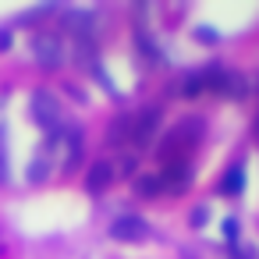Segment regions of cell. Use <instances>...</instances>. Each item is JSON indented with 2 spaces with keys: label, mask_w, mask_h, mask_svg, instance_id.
Wrapping results in <instances>:
<instances>
[{
  "label": "cell",
  "mask_w": 259,
  "mask_h": 259,
  "mask_svg": "<svg viewBox=\"0 0 259 259\" xmlns=\"http://www.w3.org/2000/svg\"><path fill=\"white\" fill-rule=\"evenodd\" d=\"M199 139H202V117H185V121H178L174 132L163 139L160 156H163L167 163H174V156H178V153H188Z\"/></svg>",
  "instance_id": "cell-1"
},
{
  "label": "cell",
  "mask_w": 259,
  "mask_h": 259,
  "mask_svg": "<svg viewBox=\"0 0 259 259\" xmlns=\"http://www.w3.org/2000/svg\"><path fill=\"white\" fill-rule=\"evenodd\" d=\"M32 117H36V124L47 132V135H57L61 132V103H57V96L50 93V89H36L32 93Z\"/></svg>",
  "instance_id": "cell-2"
},
{
  "label": "cell",
  "mask_w": 259,
  "mask_h": 259,
  "mask_svg": "<svg viewBox=\"0 0 259 259\" xmlns=\"http://www.w3.org/2000/svg\"><path fill=\"white\" fill-rule=\"evenodd\" d=\"M32 57L39 61V68L54 71L64 64V43L54 36V32H36L32 36Z\"/></svg>",
  "instance_id": "cell-3"
},
{
  "label": "cell",
  "mask_w": 259,
  "mask_h": 259,
  "mask_svg": "<svg viewBox=\"0 0 259 259\" xmlns=\"http://www.w3.org/2000/svg\"><path fill=\"white\" fill-rule=\"evenodd\" d=\"M110 238H117V241H146V238H153V227L142 220V217H117L114 224H110Z\"/></svg>",
  "instance_id": "cell-4"
},
{
  "label": "cell",
  "mask_w": 259,
  "mask_h": 259,
  "mask_svg": "<svg viewBox=\"0 0 259 259\" xmlns=\"http://www.w3.org/2000/svg\"><path fill=\"white\" fill-rule=\"evenodd\" d=\"M156 128H160V107H142L139 117L132 121V139H135V146H153Z\"/></svg>",
  "instance_id": "cell-5"
},
{
  "label": "cell",
  "mask_w": 259,
  "mask_h": 259,
  "mask_svg": "<svg viewBox=\"0 0 259 259\" xmlns=\"http://www.w3.org/2000/svg\"><path fill=\"white\" fill-rule=\"evenodd\" d=\"M163 192H185L192 185V167L188 163H167V170L160 174Z\"/></svg>",
  "instance_id": "cell-6"
},
{
  "label": "cell",
  "mask_w": 259,
  "mask_h": 259,
  "mask_svg": "<svg viewBox=\"0 0 259 259\" xmlns=\"http://www.w3.org/2000/svg\"><path fill=\"white\" fill-rule=\"evenodd\" d=\"M64 25L78 36V39H93V29H96V15L93 11H68L64 15Z\"/></svg>",
  "instance_id": "cell-7"
},
{
  "label": "cell",
  "mask_w": 259,
  "mask_h": 259,
  "mask_svg": "<svg viewBox=\"0 0 259 259\" xmlns=\"http://www.w3.org/2000/svg\"><path fill=\"white\" fill-rule=\"evenodd\" d=\"M245 89H248L245 75H238V71L224 68V75H220V85H217V93H220V96H231V100H241V96H245Z\"/></svg>",
  "instance_id": "cell-8"
},
{
  "label": "cell",
  "mask_w": 259,
  "mask_h": 259,
  "mask_svg": "<svg viewBox=\"0 0 259 259\" xmlns=\"http://www.w3.org/2000/svg\"><path fill=\"white\" fill-rule=\"evenodd\" d=\"M110 178H114L110 163H107V160H100V163L89 170V192H103V188L110 185Z\"/></svg>",
  "instance_id": "cell-9"
},
{
  "label": "cell",
  "mask_w": 259,
  "mask_h": 259,
  "mask_svg": "<svg viewBox=\"0 0 259 259\" xmlns=\"http://www.w3.org/2000/svg\"><path fill=\"white\" fill-rule=\"evenodd\" d=\"M11 181V156H8V124L0 117V185Z\"/></svg>",
  "instance_id": "cell-10"
},
{
  "label": "cell",
  "mask_w": 259,
  "mask_h": 259,
  "mask_svg": "<svg viewBox=\"0 0 259 259\" xmlns=\"http://www.w3.org/2000/svg\"><path fill=\"white\" fill-rule=\"evenodd\" d=\"M135 192H139L142 199H153V195H160V192H163V185H160V174H139V178H135Z\"/></svg>",
  "instance_id": "cell-11"
},
{
  "label": "cell",
  "mask_w": 259,
  "mask_h": 259,
  "mask_svg": "<svg viewBox=\"0 0 259 259\" xmlns=\"http://www.w3.org/2000/svg\"><path fill=\"white\" fill-rule=\"evenodd\" d=\"M241 185H245V170L241 167H231L224 174V181H220V192L224 195H234V192H241Z\"/></svg>",
  "instance_id": "cell-12"
},
{
  "label": "cell",
  "mask_w": 259,
  "mask_h": 259,
  "mask_svg": "<svg viewBox=\"0 0 259 259\" xmlns=\"http://www.w3.org/2000/svg\"><path fill=\"white\" fill-rule=\"evenodd\" d=\"M178 89H181V96H188V100H192V96H199V93H202V82H199V71H188V75H185V78L178 82Z\"/></svg>",
  "instance_id": "cell-13"
},
{
  "label": "cell",
  "mask_w": 259,
  "mask_h": 259,
  "mask_svg": "<svg viewBox=\"0 0 259 259\" xmlns=\"http://www.w3.org/2000/svg\"><path fill=\"white\" fill-rule=\"evenodd\" d=\"M121 139H132V117H117L114 128H110V142L117 146Z\"/></svg>",
  "instance_id": "cell-14"
},
{
  "label": "cell",
  "mask_w": 259,
  "mask_h": 259,
  "mask_svg": "<svg viewBox=\"0 0 259 259\" xmlns=\"http://www.w3.org/2000/svg\"><path fill=\"white\" fill-rule=\"evenodd\" d=\"M192 224H195V227H202V224H206V206H199V209L192 213Z\"/></svg>",
  "instance_id": "cell-15"
},
{
  "label": "cell",
  "mask_w": 259,
  "mask_h": 259,
  "mask_svg": "<svg viewBox=\"0 0 259 259\" xmlns=\"http://www.w3.org/2000/svg\"><path fill=\"white\" fill-rule=\"evenodd\" d=\"M224 231H227V238L234 241V234H238V224H234V220H227V224H224Z\"/></svg>",
  "instance_id": "cell-16"
},
{
  "label": "cell",
  "mask_w": 259,
  "mask_h": 259,
  "mask_svg": "<svg viewBox=\"0 0 259 259\" xmlns=\"http://www.w3.org/2000/svg\"><path fill=\"white\" fill-rule=\"evenodd\" d=\"M8 47H11V32H0V54H4Z\"/></svg>",
  "instance_id": "cell-17"
}]
</instances>
